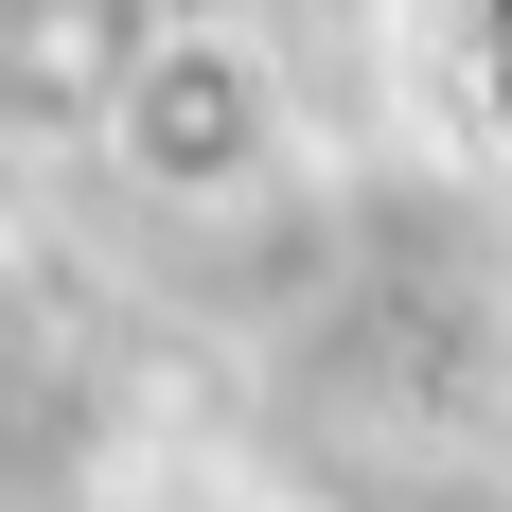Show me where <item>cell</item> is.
<instances>
[{
	"instance_id": "cell-1",
	"label": "cell",
	"mask_w": 512,
	"mask_h": 512,
	"mask_svg": "<svg viewBox=\"0 0 512 512\" xmlns=\"http://www.w3.org/2000/svg\"><path fill=\"white\" fill-rule=\"evenodd\" d=\"M106 159H124L142 195H177V212L248 195L265 159H283V71H265L248 36H212V18H177V36L142 53V89H124V124H106Z\"/></svg>"
},
{
	"instance_id": "cell-2",
	"label": "cell",
	"mask_w": 512,
	"mask_h": 512,
	"mask_svg": "<svg viewBox=\"0 0 512 512\" xmlns=\"http://www.w3.org/2000/svg\"><path fill=\"white\" fill-rule=\"evenodd\" d=\"M159 36H177L159 0H0V124H36V142H106Z\"/></svg>"
}]
</instances>
